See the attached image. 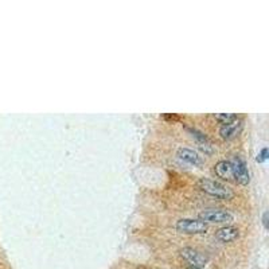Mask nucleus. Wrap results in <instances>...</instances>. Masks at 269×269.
<instances>
[{"label":"nucleus","mask_w":269,"mask_h":269,"mask_svg":"<svg viewBox=\"0 0 269 269\" xmlns=\"http://www.w3.org/2000/svg\"><path fill=\"white\" fill-rule=\"evenodd\" d=\"M268 216H269L268 212H265L264 216H262V225H264L265 229H268Z\"/></svg>","instance_id":"13"},{"label":"nucleus","mask_w":269,"mask_h":269,"mask_svg":"<svg viewBox=\"0 0 269 269\" xmlns=\"http://www.w3.org/2000/svg\"><path fill=\"white\" fill-rule=\"evenodd\" d=\"M164 117H166V118H174V120H178V118H179L178 116H174V114H172V116H164Z\"/></svg>","instance_id":"14"},{"label":"nucleus","mask_w":269,"mask_h":269,"mask_svg":"<svg viewBox=\"0 0 269 269\" xmlns=\"http://www.w3.org/2000/svg\"><path fill=\"white\" fill-rule=\"evenodd\" d=\"M186 129H187V132H190V133H191L192 139L195 140L196 144H198V146H205V144H212V143H210V142H209L208 136H206V134H205L204 132H200V130L195 129V128H188V126H187V128H186Z\"/></svg>","instance_id":"10"},{"label":"nucleus","mask_w":269,"mask_h":269,"mask_svg":"<svg viewBox=\"0 0 269 269\" xmlns=\"http://www.w3.org/2000/svg\"><path fill=\"white\" fill-rule=\"evenodd\" d=\"M198 186L204 192L209 194V195L214 196L217 199H224L230 200L234 198V191L232 188L226 187L225 184L217 182V180L209 179V178H202L198 182Z\"/></svg>","instance_id":"1"},{"label":"nucleus","mask_w":269,"mask_h":269,"mask_svg":"<svg viewBox=\"0 0 269 269\" xmlns=\"http://www.w3.org/2000/svg\"><path fill=\"white\" fill-rule=\"evenodd\" d=\"M180 256L187 261L190 266L202 268V266L208 262V257L192 248H183L180 250Z\"/></svg>","instance_id":"5"},{"label":"nucleus","mask_w":269,"mask_h":269,"mask_svg":"<svg viewBox=\"0 0 269 269\" xmlns=\"http://www.w3.org/2000/svg\"><path fill=\"white\" fill-rule=\"evenodd\" d=\"M175 229L182 234H205L209 230V225L200 220L184 218L176 222Z\"/></svg>","instance_id":"2"},{"label":"nucleus","mask_w":269,"mask_h":269,"mask_svg":"<svg viewBox=\"0 0 269 269\" xmlns=\"http://www.w3.org/2000/svg\"><path fill=\"white\" fill-rule=\"evenodd\" d=\"M199 220L204 222H212V224H226L233 221V214L224 209H206L199 213Z\"/></svg>","instance_id":"3"},{"label":"nucleus","mask_w":269,"mask_h":269,"mask_svg":"<svg viewBox=\"0 0 269 269\" xmlns=\"http://www.w3.org/2000/svg\"><path fill=\"white\" fill-rule=\"evenodd\" d=\"M186 269H202V268H196V266H187Z\"/></svg>","instance_id":"15"},{"label":"nucleus","mask_w":269,"mask_h":269,"mask_svg":"<svg viewBox=\"0 0 269 269\" xmlns=\"http://www.w3.org/2000/svg\"><path fill=\"white\" fill-rule=\"evenodd\" d=\"M178 156H179V159H182L186 163L192 164V166H198V167L205 163L202 156H199L198 152L192 151L190 148H179L178 150Z\"/></svg>","instance_id":"8"},{"label":"nucleus","mask_w":269,"mask_h":269,"mask_svg":"<svg viewBox=\"0 0 269 269\" xmlns=\"http://www.w3.org/2000/svg\"><path fill=\"white\" fill-rule=\"evenodd\" d=\"M268 159V148L265 147L261 150V152L258 154V156L256 158V160L258 162V163H264L265 160Z\"/></svg>","instance_id":"12"},{"label":"nucleus","mask_w":269,"mask_h":269,"mask_svg":"<svg viewBox=\"0 0 269 269\" xmlns=\"http://www.w3.org/2000/svg\"><path fill=\"white\" fill-rule=\"evenodd\" d=\"M240 236V232L236 226H224L217 230L216 233V238L221 242H232V241L237 240Z\"/></svg>","instance_id":"9"},{"label":"nucleus","mask_w":269,"mask_h":269,"mask_svg":"<svg viewBox=\"0 0 269 269\" xmlns=\"http://www.w3.org/2000/svg\"><path fill=\"white\" fill-rule=\"evenodd\" d=\"M237 116L234 113H220L216 114V120L217 121H220L221 124H228V122L233 121V120H236Z\"/></svg>","instance_id":"11"},{"label":"nucleus","mask_w":269,"mask_h":269,"mask_svg":"<svg viewBox=\"0 0 269 269\" xmlns=\"http://www.w3.org/2000/svg\"><path fill=\"white\" fill-rule=\"evenodd\" d=\"M242 128H244V121L237 117L236 120H233V121L228 122V124H224V125L221 126V138L224 140L234 139V138H237V136L240 134Z\"/></svg>","instance_id":"6"},{"label":"nucleus","mask_w":269,"mask_h":269,"mask_svg":"<svg viewBox=\"0 0 269 269\" xmlns=\"http://www.w3.org/2000/svg\"><path fill=\"white\" fill-rule=\"evenodd\" d=\"M214 172H216V175L218 176V178H221V179L226 180V182H234V183H237L230 160H220V162L214 166Z\"/></svg>","instance_id":"7"},{"label":"nucleus","mask_w":269,"mask_h":269,"mask_svg":"<svg viewBox=\"0 0 269 269\" xmlns=\"http://www.w3.org/2000/svg\"><path fill=\"white\" fill-rule=\"evenodd\" d=\"M233 171H234V176H236L237 183L246 186L250 182V174H249L248 164L241 156H234L232 160Z\"/></svg>","instance_id":"4"}]
</instances>
